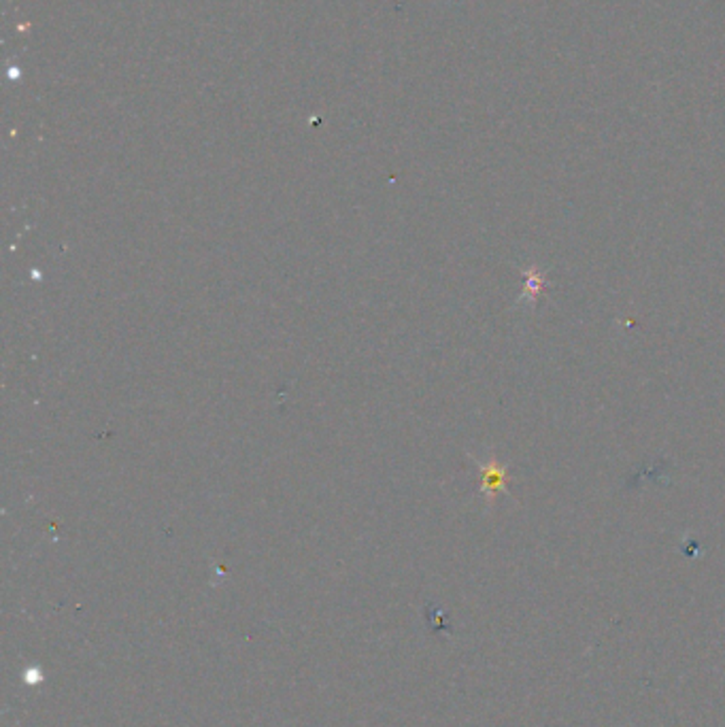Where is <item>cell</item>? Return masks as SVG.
Instances as JSON below:
<instances>
[{
	"mask_svg": "<svg viewBox=\"0 0 725 727\" xmlns=\"http://www.w3.org/2000/svg\"><path fill=\"white\" fill-rule=\"evenodd\" d=\"M481 470H483V491H487L489 496H494V493L506 487V481H508L506 468H502L498 461L491 459L489 463H483Z\"/></svg>",
	"mask_w": 725,
	"mask_h": 727,
	"instance_id": "7a4b0ae2",
	"label": "cell"
},
{
	"mask_svg": "<svg viewBox=\"0 0 725 727\" xmlns=\"http://www.w3.org/2000/svg\"><path fill=\"white\" fill-rule=\"evenodd\" d=\"M524 281H526V285H524V294H521V298H519V304L532 306V304H536V300L540 298L542 289H544V275L538 266H530L524 273Z\"/></svg>",
	"mask_w": 725,
	"mask_h": 727,
	"instance_id": "6da1fadb",
	"label": "cell"
}]
</instances>
